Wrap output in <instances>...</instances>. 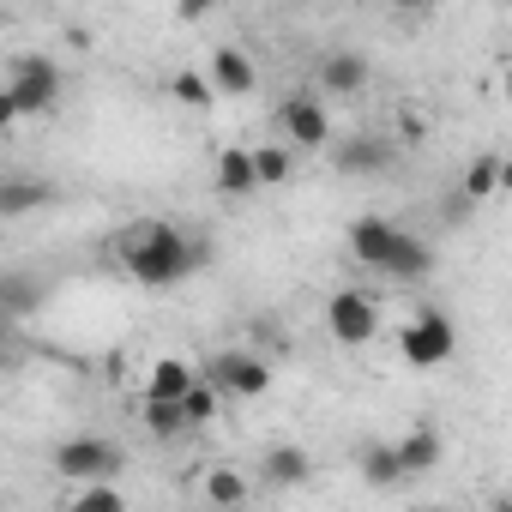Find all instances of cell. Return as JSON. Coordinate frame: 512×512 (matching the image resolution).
<instances>
[{"instance_id": "277c9868", "label": "cell", "mask_w": 512, "mask_h": 512, "mask_svg": "<svg viewBox=\"0 0 512 512\" xmlns=\"http://www.w3.org/2000/svg\"><path fill=\"white\" fill-rule=\"evenodd\" d=\"M326 332H332L344 350L374 344V338H380V302H374L368 290H356V284L332 290V302H326Z\"/></svg>"}, {"instance_id": "52a82bcc", "label": "cell", "mask_w": 512, "mask_h": 512, "mask_svg": "<svg viewBox=\"0 0 512 512\" xmlns=\"http://www.w3.org/2000/svg\"><path fill=\"white\" fill-rule=\"evenodd\" d=\"M278 127H284V145H290V151H326V145H332V115H326V103L308 97V91L284 97Z\"/></svg>"}, {"instance_id": "ffe728a7", "label": "cell", "mask_w": 512, "mask_h": 512, "mask_svg": "<svg viewBox=\"0 0 512 512\" xmlns=\"http://www.w3.org/2000/svg\"><path fill=\"white\" fill-rule=\"evenodd\" d=\"M169 97H175V103H187V109H205V103H217V85H211V73L181 67V73L169 79Z\"/></svg>"}, {"instance_id": "2e32d148", "label": "cell", "mask_w": 512, "mask_h": 512, "mask_svg": "<svg viewBox=\"0 0 512 512\" xmlns=\"http://www.w3.org/2000/svg\"><path fill=\"white\" fill-rule=\"evenodd\" d=\"M362 482H368V488H404V482H410V470H404V458H398V440H392V446H386V440L362 446Z\"/></svg>"}, {"instance_id": "30bf717a", "label": "cell", "mask_w": 512, "mask_h": 512, "mask_svg": "<svg viewBox=\"0 0 512 512\" xmlns=\"http://www.w3.org/2000/svg\"><path fill=\"white\" fill-rule=\"evenodd\" d=\"M260 482H272V488H302V482H314V458H308V446H290V440L266 446V458H260Z\"/></svg>"}, {"instance_id": "3957f363", "label": "cell", "mask_w": 512, "mask_h": 512, "mask_svg": "<svg viewBox=\"0 0 512 512\" xmlns=\"http://www.w3.org/2000/svg\"><path fill=\"white\" fill-rule=\"evenodd\" d=\"M49 464H55L61 482L91 488V482H115L127 458H121V446H115L109 434H67V440L49 452Z\"/></svg>"}, {"instance_id": "4316f807", "label": "cell", "mask_w": 512, "mask_h": 512, "mask_svg": "<svg viewBox=\"0 0 512 512\" xmlns=\"http://www.w3.org/2000/svg\"><path fill=\"white\" fill-rule=\"evenodd\" d=\"M488 512H512V494H494V500H488Z\"/></svg>"}, {"instance_id": "d4e9b609", "label": "cell", "mask_w": 512, "mask_h": 512, "mask_svg": "<svg viewBox=\"0 0 512 512\" xmlns=\"http://www.w3.org/2000/svg\"><path fill=\"white\" fill-rule=\"evenodd\" d=\"M67 512H127V500H121L115 482H91V488H73Z\"/></svg>"}, {"instance_id": "ba28073f", "label": "cell", "mask_w": 512, "mask_h": 512, "mask_svg": "<svg viewBox=\"0 0 512 512\" xmlns=\"http://www.w3.org/2000/svg\"><path fill=\"white\" fill-rule=\"evenodd\" d=\"M398 235H404V229H398L392 217H356L344 241H350V260H356V266L380 272V266L392 260V247H398Z\"/></svg>"}, {"instance_id": "44dd1931", "label": "cell", "mask_w": 512, "mask_h": 512, "mask_svg": "<svg viewBox=\"0 0 512 512\" xmlns=\"http://www.w3.org/2000/svg\"><path fill=\"white\" fill-rule=\"evenodd\" d=\"M181 410H187V428L199 434V428H211V422H217V410H223V392H217V386H211V380L199 374V386H193V392L181 398Z\"/></svg>"}, {"instance_id": "7a4b0ae2", "label": "cell", "mask_w": 512, "mask_h": 512, "mask_svg": "<svg viewBox=\"0 0 512 512\" xmlns=\"http://www.w3.org/2000/svg\"><path fill=\"white\" fill-rule=\"evenodd\" d=\"M61 103V67L49 55H7V91H0V127L25 115H49Z\"/></svg>"}, {"instance_id": "8992f818", "label": "cell", "mask_w": 512, "mask_h": 512, "mask_svg": "<svg viewBox=\"0 0 512 512\" xmlns=\"http://www.w3.org/2000/svg\"><path fill=\"white\" fill-rule=\"evenodd\" d=\"M205 380H211L223 398H266V392H272V362L253 356V350H223V356L205 368Z\"/></svg>"}, {"instance_id": "7c38bea8", "label": "cell", "mask_w": 512, "mask_h": 512, "mask_svg": "<svg viewBox=\"0 0 512 512\" xmlns=\"http://www.w3.org/2000/svg\"><path fill=\"white\" fill-rule=\"evenodd\" d=\"M217 193H229V199L260 193V163H253V145H223L217 151Z\"/></svg>"}, {"instance_id": "cb8c5ba5", "label": "cell", "mask_w": 512, "mask_h": 512, "mask_svg": "<svg viewBox=\"0 0 512 512\" xmlns=\"http://www.w3.org/2000/svg\"><path fill=\"white\" fill-rule=\"evenodd\" d=\"M139 416H145V434H151V440H181V434H193L181 404H145Z\"/></svg>"}, {"instance_id": "4fadbf2b", "label": "cell", "mask_w": 512, "mask_h": 512, "mask_svg": "<svg viewBox=\"0 0 512 512\" xmlns=\"http://www.w3.org/2000/svg\"><path fill=\"white\" fill-rule=\"evenodd\" d=\"M428 272H434V247H428L422 235H410V229H404V235H398V247H392V260L380 266V278H392V284H422Z\"/></svg>"}, {"instance_id": "ac0fdd59", "label": "cell", "mask_w": 512, "mask_h": 512, "mask_svg": "<svg viewBox=\"0 0 512 512\" xmlns=\"http://www.w3.org/2000/svg\"><path fill=\"white\" fill-rule=\"evenodd\" d=\"M440 452H446V446H440V434H434L428 422H422V428H410V434H398V458H404V470H410V476H428V470L440 464Z\"/></svg>"}, {"instance_id": "f1b7e54d", "label": "cell", "mask_w": 512, "mask_h": 512, "mask_svg": "<svg viewBox=\"0 0 512 512\" xmlns=\"http://www.w3.org/2000/svg\"><path fill=\"white\" fill-rule=\"evenodd\" d=\"M506 97H512V67H506Z\"/></svg>"}, {"instance_id": "5b68a950", "label": "cell", "mask_w": 512, "mask_h": 512, "mask_svg": "<svg viewBox=\"0 0 512 512\" xmlns=\"http://www.w3.org/2000/svg\"><path fill=\"white\" fill-rule=\"evenodd\" d=\"M452 350H458V326L440 308H422L410 326H398V356L410 368H440V362H452Z\"/></svg>"}, {"instance_id": "d6986e66", "label": "cell", "mask_w": 512, "mask_h": 512, "mask_svg": "<svg viewBox=\"0 0 512 512\" xmlns=\"http://www.w3.org/2000/svg\"><path fill=\"white\" fill-rule=\"evenodd\" d=\"M500 163H506V157H488V151H482V157H470V169H464V187H458V193H464V199H476V205H482V199H494V193H500Z\"/></svg>"}, {"instance_id": "8fae6325", "label": "cell", "mask_w": 512, "mask_h": 512, "mask_svg": "<svg viewBox=\"0 0 512 512\" xmlns=\"http://www.w3.org/2000/svg\"><path fill=\"white\" fill-rule=\"evenodd\" d=\"M193 386H199V374L181 356H157L151 374H145V404H181Z\"/></svg>"}, {"instance_id": "484cf974", "label": "cell", "mask_w": 512, "mask_h": 512, "mask_svg": "<svg viewBox=\"0 0 512 512\" xmlns=\"http://www.w3.org/2000/svg\"><path fill=\"white\" fill-rule=\"evenodd\" d=\"M500 199H512V157L500 163Z\"/></svg>"}, {"instance_id": "5bb4252c", "label": "cell", "mask_w": 512, "mask_h": 512, "mask_svg": "<svg viewBox=\"0 0 512 512\" xmlns=\"http://www.w3.org/2000/svg\"><path fill=\"white\" fill-rule=\"evenodd\" d=\"M320 85L338 91V97L368 91V55H356V49H332V55L320 61Z\"/></svg>"}, {"instance_id": "6da1fadb", "label": "cell", "mask_w": 512, "mask_h": 512, "mask_svg": "<svg viewBox=\"0 0 512 512\" xmlns=\"http://www.w3.org/2000/svg\"><path fill=\"white\" fill-rule=\"evenodd\" d=\"M121 266L145 290H175L181 278H193L205 266V247L175 223H133L121 235Z\"/></svg>"}, {"instance_id": "e0dca14e", "label": "cell", "mask_w": 512, "mask_h": 512, "mask_svg": "<svg viewBox=\"0 0 512 512\" xmlns=\"http://www.w3.org/2000/svg\"><path fill=\"white\" fill-rule=\"evenodd\" d=\"M199 488H205V500H211L217 512H241V506H247V494H253V482H247L235 464H211Z\"/></svg>"}, {"instance_id": "7402d4cb", "label": "cell", "mask_w": 512, "mask_h": 512, "mask_svg": "<svg viewBox=\"0 0 512 512\" xmlns=\"http://www.w3.org/2000/svg\"><path fill=\"white\" fill-rule=\"evenodd\" d=\"M49 199V181H7V187H0V217H25V211H37Z\"/></svg>"}, {"instance_id": "83f0119b", "label": "cell", "mask_w": 512, "mask_h": 512, "mask_svg": "<svg viewBox=\"0 0 512 512\" xmlns=\"http://www.w3.org/2000/svg\"><path fill=\"white\" fill-rule=\"evenodd\" d=\"M416 512H452V506H416Z\"/></svg>"}, {"instance_id": "9c48e42d", "label": "cell", "mask_w": 512, "mask_h": 512, "mask_svg": "<svg viewBox=\"0 0 512 512\" xmlns=\"http://www.w3.org/2000/svg\"><path fill=\"white\" fill-rule=\"evenodd\" d=\"M211 85L217 97H253V85H260V67H253L247 49H211Z\"/></svg>"}, {"instance_id": "9a60e30c", "label": "cell", "mask_w": 512, "mask_h": 512, "mask_svg": "<svg viewBox=\"0 0 512 512\" xmlns=\"http://www.w3.org/2000/svg\"><path fill=\"white\" fill-rule=\"evenodd\" d=\"M332 157H338V169H344V175H374V169H386V163H392V139L362 133V139H344Z\"/></svg>"}, {"instance_id": "603a6c76", "label": "cell", "mask_w": 512, "mask_h": 512, "mask_svg": "<svg viewBox=\"0 0 512 512\" xmlns=\"http://www.w3.org/2000/svg\"><path fill=\"white\" fill-rule=\"evenodd\" d=\"M253 163H260V187H284L296 175V151L290 145H253Z\"/></svg>"}]
</instances>
